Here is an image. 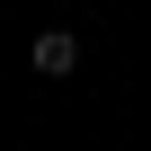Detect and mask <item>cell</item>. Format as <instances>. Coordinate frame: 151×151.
Instances as JSON below:
<instances>
[{"label": "cell", "mask_w": 151, "mask_h": 151, "mask_svg": "<svg viewBox=\"0 0 151 151\" xmlns=\"http://www.w3.org/2000/svg\"><path fill=\"white\" fill-rule=\"evenodd\" d=\"M27 62H36V71H45V80H62V71H71V62H80V36H71V27H45V36H36V53H27Z\"/></svg>", "instance_id": "6da1fadb"}]
</instances>
